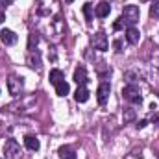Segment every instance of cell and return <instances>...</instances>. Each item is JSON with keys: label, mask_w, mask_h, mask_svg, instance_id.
<instances>
[{"label": "cell", "mask_w": 159, "mask_h": 159, "mask_svg": "<svg viewBox=\"0 0 159 159\" xmlns=\"http://www.w3.org/2000/svg\"><path fill=\"white\" fill-rule=\"evenodd\" d=\"M115 48H117V52H120V43L119 41H115Z\"/></svg>", "instance_id": "obj_27"}, {"label": "cell", "mask_w": 159, "mask_h": 159, "mask_svg": "<svg viewBox=\"0 0 159 159\" xmlns=\"http://www.w3.org/2000/svg\"><path fill=\"white\" fill-rule=\"evenodd\" d=\"M24 144H26V148L28 150H32V152H37L41 148V143L37 137H34V135H26L24 137Z\"/></svg>", "instance_id": "obj_13"}, {"label": "cell", "mask_w": 159, "mask_h": 159, "mask_svg": "<svg viewBox=\"0 0 159 159\" xmlns=\"http://www.w3.org/2000/svg\"><path fill=\"white\" fill-rule=\"evenodd\" d=\"M0 41H2L6 46H11V44L17 43V35H15V32H11V30H2V32H0Z\"/></svg>", "instance_id": "obj_11"}, {"label": "cell", "mask_w": 159, "mask_h": 159, "mask_svg": "<svg viewBox=\"0 0 159 159\" xmlns=\"http://www.w3.org/2000/svg\"><path fill=\"white\" fill-rule=\"evenodd\" d=\"M83 15H85L87 22H91V20H93V17H94V9H93V6H91V4H85V6H83Z\"/></svg>", "instance_id": "obj_19"}, {"label": "cell", "mask_w": 159, "mask_h": 159, "mask_svg": "<svg viewBox=\"0 0 159 159\" xmlns=\"http://www.w3.org/2000/svg\"><path fill=\"white\" fill-rule=\"evenodd\" d=\"M109 93H111V85L107 81H102L98 85V91H96V100L100 106H106L107 100H109Z\"/></svg>", "instance_id": "obj_8"}, {"label": "cell", "mask_w": 159, "mask_h": 159, "mask_svg": "<svg viewBox=\"0 0 159 159\" xmlns=\"http://www.w3.org/2000/svg\"><path fill=\"white\" fill-rule=\"evenodd\" d=\"M57 154H59L61 159H76V152H74L70 146H61V148L57 150Z\"/></svg>", "instance_id": "obj_17"}, {"label": "cell", "mask_w": 159, "mask_h": 159, "mask_svg": "<svg viewBox=\"0 0 159 159\" xmlns=\"http://www.w3.org/2000/svg\"><path fill=\"white\" fill-rule=\"evenodd\" d=\"M65 2H67V4H70V2H74V0H65Z\"/></svg>", "instance_id": "obj_28"}, {"label": "cell", "mask_w": 159, "mask_h": 159, "mask_svg": "<svg viewBox=\"0 0 159 159\" xmlns=\"http://www.w3.org/2000/svg\"><path fill=\"white\" fill-rule=\"evenodd\" d=\"M109 11H111V6H109V2H106V0H102L98 6H94V15H96L98 19H106V17L109 15Z\"/></svg>", "instance_id": "obj_10"}, {"label": "cell", "mask_w": 159, "mask_h": 159, "mask_svg": "<svg viewBox=\"0 0 159 159\" xmlns=\"http://www.w3.org/2000/svg\"><path fill=\"white\" fill-rule=\"evenodd\" d=\"M37 13L44 19H54L61 13L59 0H37Z\"/></svg>", "instance_id": "obj_2"}, {"label": "cell", "mask_w": 159, "mask_h": 159, "mask_svg": "<svg viewBox=\"0 0 159 159\" xmlns=\"http://www.w3.org/2000/svg\"><path fill=\"white\" fill-rule=\"evenodd\" d=\"M122 117H124V122H131V120H135V111L128 107V109H124Z\"/></svg>", "instance_id": "obj_21"}, {"label": "cell", "mask_w": 159, "mask_h": 159, "mask_svg": "<svg viewBox=\"0 0 159 159\" xmlns=\"http://www.w3.org/2000/svg\"><path fill=\"white\" fill-rule=\"evenodd\" d=\"M91 44L94 46V50H100V52H106L109 48V41H107V35L104 32H96L93 37H91Z\"/></svg>", "instance_id": "obj_7"}, {"label": "cell", "mask_w": 159, "mask_h": 159, "mask_svg": "<svg viewBox=\"0 0 159 159\" xmlns=\"http://www.w3.org/2000/svg\"><path fill=\"white\" fill-rule=\"evenodd\" d=\"M143 2H150V0H143Z\"/></svg>", "instance_id": "obj_29"}, {"label": "cell", "mask_w": 159, "mask_h": 159, "mask_svg": "<svg viewBox=\"0 0 159 159\" xmlns=\"http://www.w3.org/2000/svg\"><path fill=\"white\" fill-rule=\"evenodd\" d=\"M122 96H124V100H128V102H131V104H141V102H143L141 91H139V87L133 85V83H129V85H126V87L122 89Z\"/></svg>", "instance_id": "obj_5"}, {"label": "cell", "mask_w": 159, "mask_h": 159, "mask_svg": "<svg viewBox=\"0 0 159 159\" xmlns=\"http://www.w3.org/2000/svg\"><path fill=\"white\" fill-rule=\"evenodd\" d=\"M139 39H141V34H139V30H137L135 26H131V28L126 30V41H128L129 44H137Z\"/></svg>", "instance_id": "obj_12"}, {"label": "cell", "mask_w": 159, "mask_h": 159, "mask_svg": "<svg viewBox=\"0 0 159 159\" xmlns=\"http://www.w3.org/2000/svg\"><path fill=\"white\" fill-rule=\"evenodd\" d=\"M74 100H76L78 104H83V102L89 100V91L85 89V85H80L78 89H76V93H74Z\"/></svg>", "instance_id": "obj_14"}, {"label": "cell", "mask_w": 159, "mask_h": 159, "mask_svg": "<svg viewBox=\"0 0 159 159\" xmlns=\"http://www.w3.org/2000/svg\"><path fill=\"white\" fill-rule=\"evenodd\" d=\"M37 43H39V35L37 34H30V37H28V50H35Z\"/></svg>", "instance_id": "obj_20"}, {"label": "cell", "mask_w": 159, "mask_h": 159, "mask_svg": "<svg viewBox=\"0 0 159 159\" xmlns=\"http://www.w3.org/2000/svg\"><path fill=\"white\" fill-rule=\"evenodd\" d=\"M11 2H15V0H0V6L4 7V6H9Z\"/></svg>", "instance_id": "obj_25"}, {"label": "cell", "mask_w": 159, "mask_h": 159, "mask_svg": "<svg viewBox=\"0 0 159 159\" xmlns=\"http://www.w3.org/2000/svg\"><path fill=\"white\" fill-rule=\"evenodd\" d=\"M150 17L152 19H159V0L150 6Z\"/></svg>", "instance_id": "obj_22"}, {"label": "cell", "mask_w": 159, "mask_h": 159, "mask_svg": "<svg viewBox=\"0 0 159 159\" xmlns=\"http://www.w3.org/2000/svg\"><path fill=\"white\" fill-rule=\"evenodd\" d=\"M139 17H141V9H139V6H133V4H129V6H126L124 7V11H122V20H124V24L128 26V28H131V26H135L137 22H139Z\"/></svg>", "instance_id": "obj_3"}, {"label": "cell", "mask_w": 159, "mask_h": 159, "mask_svg": "<svg viewBox=\"0 0 159 159\" xmlns=\"http://www.w3.org/2000/svg\"><path fill=\"white\" fill-rule=\"evenodd\" d=\"M35 107H37V96L28 94V96H22L20 100H17L13 104H7L4 109L6 111H15V113H32V111H35Z\"/></svg>", "instance_id": "obj_1"}, {"label": "cell", "mask_w": 159, "mask_h": 159, "mask_svg": "<svg viewBox=\"0 0 159 159\" xmlns=\"http://www.w3.org/2000/svg\"><path fill=\"white\" fill-rule=\"evenodd\" d=\"M26 65H28L30 69H34V70H41V65H43V61H41L39 50H30V52H28Z\"/></svg>", "instance_id": "obj_9"}, {"label": "cell", "mask_w": 159, "mask_h": 159, "mask_svg": "<svg viewBox=\"0 0 159 159\" xmlns=\"http://www.w3.org/2000/svg\"><path fill=\"white\" fill-rule=\"evenodd\" d=\"M22 89H24V81H22V78L17 76V74H9V78H7V91H9V94L20 96Z\"/></svg>", "instance_id": "obj_6"}, {"label": "cell", "mask_w": 159, "mask_h": 159, "mask_svg": "<svg viewBox=\"0 0 159 159\" xmlns=\"http://www.w3.org/2000/svg\"><path fill=\"white\" fill-rule=\"evenodd\" d=\"M48 78H50V83H52V85H57L59 81H63V80H65V74H63L59 69H52Z\"/></svg>", "instance_id": "obj_16"}, {"label": "cell", "mask_w": 159, "mask_h": 159, "mask_svg": "<svg viewBox=\"0 0 159 159\" xmlns=\"http://www.w3.org/2000/svg\"><path fill=\"white\" fill-rule=\"evenodd\" d=\"M74 81H76L78 85H85V83H87V69H85V67H78V69L74 70Z\"/></svg>", "instance_id": "obj_15"}, {"label": "cell", "mask_w": 159, "mask_h": 159, "mask_svg": "<svg viewBox=\"0 0 159 159\" xmlns=\"http://www.w3.org/2000/svg\"><path fill=\"white\" fill-rule=\"evenodd\" d=\"M69 93H70V87H69V83H67L65 80L56 85V94H57V96H67Z\"/></svg>", "instance_id": "obj_18"}, {"label": "cell", "mask_w": 159, "mask_h": 159, "mask_svg": "<svg viewBox=\"0 0 159 159\" xmlns=\"http://www.w3.org/2000/svg\"><path fill=\"white\" fill-rule=\"evenodd\" d=\"M4 20H6V13H4V11H0V24H2Z\"/></svg>", "instance_id": "obj_26"}, {"label": "cell", "mask_w": 159, "mask_h": 159, "mask_svg": "<svg viewBox=\"0 0 159 159\" xmlns=\"http://www.w3.org/2000/svg\"><path fill=\"white\" fill-rule=\"evenodd\" d=\"M4 156L6 159H22V150L15 139H7L4 144Z\"/></svg>", "instance_id": "obj_4"}, {"label": "cell", "mask_w": 159, "mask_h": 159, "mask_svg": "<svg viewBox=\"0 0 159 159\" xmlns=\"http://www.w3.org/2000/svg\"><path fill=\"white\" fill-rule=\"evenodd\" d=\"M146 124H148V120H141V122H137V128H141V129H143Z\"/></svg>", "instance_id": "obj_24"}, {"label": "cell", "mask_w": 159, "mask_h": 159, "mask_svg": "<svg viewBox=\"0 0 159 159\" xmlns=\"http://www.w3.org/2000/svg\"><path fill=\"white\" fill-rule=\"evenodd\" d=\"M124 26H126V24H124V20H122V19H117V22L113 24V28H115V30H122Z\"/></svg>", "instance_id": "obj_23"}]
</instances>
